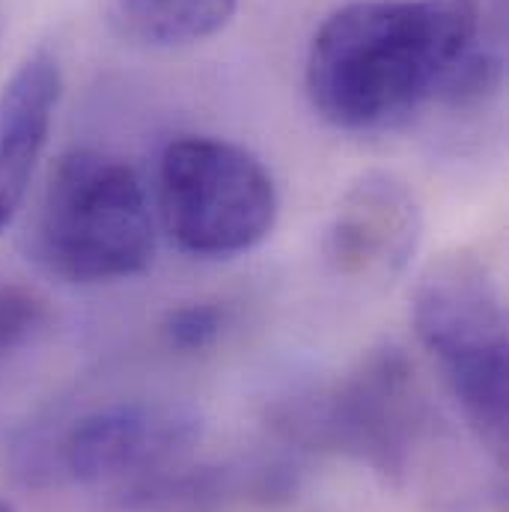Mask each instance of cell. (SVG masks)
<instances>
[{
	"mask_svg": "<svg viewBox=\"0 0 509 512\" xmlns=\"http://www.w3.org/2000/svg\"><path fill=\"white\" fill-rule=\"evenodd\" d=\"M0 512H15V510H12V507H9V504H6V501L0 498Z\"/></svg>",
	"mask_w": 509,
	"mask_h": 512,
	"instance_id": "cell-13",
	"label": "cell"
},
{
	"mask_svg": "<svg viewBox=\"0 0 509 512\" xmlns=\"http://www.w3.org/2000/svg\"><path fill=\"white\" fill-rule=\"evenodd\" d=\"M33 251L48 271L72 283H108L146 271L155 227L140 176L108 152L63 155L36 212Z\"/></svg>",
	"mask_w": 509,
	"mask_h": 512,
	"instance_id": "cell-4",
	"label": "cell"
},
{
	"mask_svg": "<svg viewBox=\"0 0 509 512\" xmlns=\"http://www.w3.org/2000/svg\"><path fill=\"white\" fill-rule=\"evenodd\" d=\"M501 78L477 0H352L307 51V96L322 120L370 131L444 96L468 102Z\"/></svg>",
	"mask_w": 509,
	"mask_h": 512,
	"instance_id": "cell-1",
	"label": "cell"
},
{
	"mask_svg": "<svg viewBox=\"0 0 509 512\" xmlns=\"http://www.w3.org/2000/svg\"><path fill=\"white\" fill-rule=\"evenodd\" d=\"M239 0H108L111 30L134 45L179 48L227 27Z\"/></svg>",
	"mask_w": 509,
	"mask_h": 512,
	"instance_id": "cell-10",
	"label": "cell"
},
{
	"mask_svg": "<svg viewBox=\"0 0 509 512\" xmlns=\"http://www.w3.org/2000/svg\"><path fill=\"white\" fill-rule=\"evenodd\" d=\"M60 90L57 57L45 48L24 57L0 87V233L27 197L54 126Z\"/></svg>",
	"mask_w": 509,
	"mask_h": 512,
	"instance_id": "cell-9",
	"label": "cell"
},
{
	"mask_svg": "<svg viewBox=\"0 0 509 512\" xmlns=\"http://www.w3.org/2000/svg\"><path fill=\"white\" fill-rule=\"evenodd\" d=\"M265 420L280 441L364 462L393 486L414 483L438 438L417 370L396 346L367 352L337 382L274 399Z\"/></svg>",
	"mask_w": 509,
	"mask_h": 512,
	"instance_id": "cell-2",
	"label": "cell"
},
{
	"mask_svg": "<svg viewBox=\"0 0 509 512\" xmlns=\"http://www.w3.org/2000/svg\"><path fill=\"white\" fill-rule=\"evenodd\" d=\"M158 206L170 239L191 256L224 259L262 245L280 197L262 161L239 143L188 134L158 161Z\"/></svg>",
	"mask_w": 509,
	"mask_h": 512,
	"instance_id": "cell-5",
	"label": "cell"
},
{
	"mask_svg": "<svg viewBox=\"0 0 509 512\" xmlns=\"http://www.w3.org/2000/svg\"><path fill=\"white\" fill-rule=\"evenodd\" d=\"M48 322V304L39 292L0 283V361L27 346Z\"/></svg>",
	"mask_w": 509,
	"mask_h": 512,
	"instance_id": "cell-12",
	"label": "cell"
},
{
	"mask_svg": "<svg viewBox=\"0 0 509 512\" xmlns=\"http://www.w3.org/2000/svg\"><path fill=\"white\" fill-rule=\"evenodd\" d=\"M411 322L480 447L507 462V310L495 274L468 251L435 256L411 292Z\"/></svg>",
	"mask_w": 509,
	"mask_h": 512,
	"instance_id": "cell-3",
	"label": "cell"
},
{
	"mask_svg": "<svg viewBox=\"0 0 509 512\" xmlns=\"http://www.w3.org/2000/svg\"><path fill=\"white\" fill-rule=\"evenodd\" d=\"M230 310L218 301H188L164 313L161 337L170 349L179 352H203L209 349L227 328Z\"/></svg>",
	"mask_w": 509,
	"mask_h": 512,
	"instance_id": "cell-11",
	"label": "cell"
},
{
	"mask_svg": "<svg viewBox=\"0 0 509 512\" xmlns=\"http://www.w3.org/2000/svg\"><path fill=\"white\" fill-rule=\"evenodd\" d=\"M298 471L283 459H185L143 474L114 489L120 512H233L239 507H274L292 501Z\"/></svg>",
	"mask_w": 509,
	"mask_h": 512,
	"instance_id": "cell-8",
	"label": "cell"
},
{
	"mask_svg": "<svg viewBox=\"0 0 509 512\" xmlns=\"http://www.w3.org/2000/svg\"><path fill=\"white\" fill-rule=\"evenodd\" d=\"M203 435V417L185 402L120 399L69 420L45 456L51 474L75 486L120 489L131 480L185 459Z\"/></svg>",
	"mask_w": 509,
	"mask_h": 512,
	"instance_id": "cell-6",
	"label": "cell"
},
{
	"mask_svg": "<svg viewBox=\"0 0 509 512\" xmlns=\"http://www.w3.org/2000/svg\"><path fill=\"white\" fill-rule=\"evenodd\" d=\"M423 239V212L414 191L393 173H364L352 182L325 227L328 268L364 286L396 280Z\"/></svg>",
	"mask_w": 509,
	"mask_h": 512,
	"instance_id": "cell-7",
	"label": "cell"
}]
</instances>
